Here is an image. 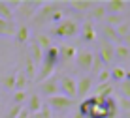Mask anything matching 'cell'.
<instances>
[{
	"mask_svg": "<svg viewBox=\"0 0 130 118\" xmlns=\"http://www.w3.org/2000/svg\"><path fill=\"white\" fill-rule=\"evenodd\" d=\"M51 34H53V36H57V38H60V39L75 38V36L79 34V22H77V21H74V19H62L59 25L53 26Z\"/></svg>",
	"mask_w": 130,
	"mask_h": 118,
	"instance_id": "6da1fadb",
	"label": "cell"
},
{
	"mask_svg": "<svg viewBox=\"0 0 130 118\" xmlns=\"http://www.w3.org/2000/svg\"><path fill=\"white\" fill-rule=\"evenodd\" d=\"M62 10V2H43L40 6V10L36 11V15L32 17L34 25H43V22H49V17L55 11Z\"/></svg>",
	"mask_w": 130,
	"mask_h": 118,
	"instance_id": "7a4b0ae2",
	"label": "cell"
},
{
	"mask_svg": "<svg viewBox=\"0 0 130 118\" xmlns=\"http://www.w3.org/2000/svg\"><path fill=\"white\" fill-rule=\"evenodd\" d=\"M74 105H75V99L64 98V96H60V94H57V96H53V98H47V107L51 109L53 112L60 114V116L64 114L66 111H70Z\"/></svg>",
	"mask_w": 130,
	"mask_h": 118,
	"instance_id": "3957f363",
	"label": "cell"
},
{
	"mask_svg": "<svg viewBox=\"0 0 130 118\" xmlns=\"http://www.w3.org/2000/svg\"><path fill=\"white\" fill-rule=\"evenodd\" d=\"M59 94L64 98H70V99H75L77 96V86H75V79L70 75H62L59 79Z\"/></svg>",
	"mask_w": 130,
	"mask_h": 118,
	"instance_id": "277c9868",
	"label": "cell"
},
{
	"mask_svg": "<svg viewBox=\"0 0 130 118\" xmlns=\"http://www.w3.org/2000/svg\"><path fill=\"white\" fill-rule=\"evenodd\" d=\"M96 54L102 58L104 66L111 64V62L115 60V45H111L109 41H106V39H100V43H98V53Z\"/></svg>",
	"mask_w": 130,
	"mask_h": 118,
	"instance_id": "5b68a950",
	"label": "cell"
},
{
	"mask_svg": "<svg viewBox=\"0 0 130 118\" xmlns=\"http://www.w3.org/2000/svg\"><path fill=\"white\" fill-rule=\"evenodd\" d=\"M38 92L42 94V96L45 98H53L59 94V79H55V77H51V79L43 81V83H38ZM38 94V96H40Z\"/></svg>",
	"mask_w": 130,
	"mask_h": 118,
	"instance_id": "8992f818",
	"label": "cell"
},
{
	"mask_svg": "<svg viewBox=\"0 0 130 118\" xmlns=\"http://www.w3.org/2000/svg\"><path fill=\"white\" fill-rule=\"evenodd\" d=\"M43 2H32V0H21V4H19V15L23 17V19H32V17L36 15V11L40 10V6H42Z\"/></svg>",
	"mask_w": 130,
	"mask_h": 118,
	"instance_id": "52a82bcc",
	"label": "cell"
},
{
	"mask_svg": "<svg viewBox=\"0 0 130 118\" xmlns=\"http://www.w3.org/2000/svg\"><path fill=\"white\" fill-rule=\"evenodd\" d=\"M92 56H94V53L89 51V49H85V51H79L75 54V66H77V69L81 71H91L92 67Z\"/></svg>",
	"mask_w": 130,
	"mask_h": 118,
	"instance_id": "ba28073f",
	"label": "cell"
},
{
	"mask_svg": "<svg viewBox=\"0 0 130 118\" xmlns=\"http://www.w3.org/2000/svg\"><path fill=\"white\" fill-rule=\"evenodd\" d=\"M75 86H77V96L79 98H87L89 92L94 88V79L92 75H83L75 81Z\"/></svg>",
	"mask_w": 130,
	"mask_h": 118,
	"instance_id": "9c48e42d",
	"label": "cell"
},
{
	"mask_svg": "<svg viewBox=\"0 0 130 118\" xmlns=\"http://www.w3.org/2000/svg\"><path fill=\"white\" fill-rule=\"evenodd\" d=\"M75 54H77V49L74 45H60L59 47V64L68 66L75 60Z\"/></svg>",
	"mask_w": 130,
	"mask_h": 118,
	"instance_id": "30bf717a",
	"label": "cell"
},
{
	"mask_svg": "<svg viewBox=\"0 0 130 118\" xmlns=\"http://www.w3.org/2000/svg\"><path fill=\"white\" fill-rule=\"evenodd\" d=\"M79 34H81V41L83 43H92L96 41V30H94V22L92 21H83V26H79Z\"/></svg>",
	"mask_w": 130,
	"mask_h": 118,
	"instance_id": "8fae6325",
	"label": "cell"
},
{
	"mask_svg": "<svg viewBox=\"0 0 130 118\" xmlns=\"http://www.w3.org/2000/svg\"><path fill=\"white\" fill-rule=\"evenodd\" d=\"M55 67H57L55 64H49V62L42 60V64H40L38 71H36V81H38V83H43V81L51 79L53 73H55Z\"/></svg>",
	"mask_w": 130,
	"mask_h": 118,
	"instance_id": "7c38bea8",
	"label": "cell"
},
{
	"mask_svg": "<svg viewBox=\"0 0 130 118\" xmlns=\"http://www.w3.org/2000/svg\"><path fill=\"white\" fill-rule=\"evenodd\" d=\"M104 6L106 13H113V15H123L124 8H126V2L124 0H107V2L102 4Z\"/></svg>",
	"mask_w": 130,
	"mask_h": 118,
	"instance_id": "4fadbf2b",
	"label": "cell"
},
{
	"mask_svg": "<svg viewBox=\"0 0 130 118\" xmlns=\"http://www.w3.org/2000/svg\"><path fill=\"white\" fill-rule=\"evenodd\" d=\"M26 54L30 56V60H32L36 66H40V64H42L43 51L38 47V45H36V41H34V39H30V41H28V51H26Z\"/></svg>",
	"mask_w": 130,
	"mask_h": 118,
	"instance_id": "5bb4252c",
	"label": "cell"
},
{
	"mask_svg": "<svg viewBox=\"0 0 130 118\" xmlns=\"http://www.w3.org/2000/svg\"><path fill=\"white\" fill-rule=\"evenodd\" d=\"M92 92H94L96 98L100 99H107L113 96V84L111 83H104V84H96L94 88H92Z\"/></svg>",
	"mask_w": 130,
	"mask_h": 118,
	"instance_id": "9a60e30c",
	"label": "cell"
},
{
	"mask_svg": "<svg viewBox=\"0 0 130 118\" xmlns=\"http://www.w3.org/2000/svg\"><path fill=\"white\" fill-rule=\"evenodd\" d=\"M94 4L96 2H92V0H72V2H68V6L75 11H91Z\"/></svg>",
	"mask_w": 130,
	"mask_h": 118,
	"instance_id": "2e32d148",
	"label": "cell"
},
{
	"mask_svg": "<svg viewBox=\"0 0 130 118\" xmlns=\"http://www.w3.org/2000/svg\"><path fill=\"white\" fill-rule=\"evenodd\" d=\"M17 43H28L30 41V28L28 25H21L19 28H15V34H13Z\"/></svg>",
	"mask_w": 130,
	"mask_h": 118,
	"instance_id": "e0dca14e",
	"label": "cell"
},
{
	"mask_svg": "<svg viewBox=\"0 0 130 118\" xmlns=\"http://www.w3.org/2000/svg\"><path fill=\"white\" fill-rule=\"evenodd\" d=\"M42 98L38 96V94H32V96H30L28 99H26V111L28 112H32V114H36V112H40V109H42Z\"/></svg>",
	"mask_w": 130,
	"mask_h": 118,
	"instance_id": "ac0fdd59",
	"label": "cell"
},
{
	"mask_svg": "<svg viewBox=\"0 0 130 118\" xmlns=\"http://www.w3.org/2000/svg\"><path fill=\"white\" fill-rule=\"evenodd\" d=\"M102 32H104V39H106V41H109L111 45H119V43H123V41H121V38L117 36V32H115L113 26L104 25V26H102Z\"/></svg>",
	"mask_w": 130,
	"mask_h": 118,
	"instance_id": "d6986e66",
	"label": "cell"
},
{
	"mask_svg": "<svg viewBox=\"0 0 130 118\" xmlns=\"http://www.w3.org/2000/svg\"><path fill=\"white\" fill-rule=\"evenodd\" d=\"M124 77H126V69H124L123 66H113L109 67V79L111 83H121V81H124Z\"/></svg>",
	"mask_w": 130,
	"mask_h": 118,
	"instance_id": "ffe728a7",
	"label": "cell"
},
{
	"mask_svg": "<svg viewBox=\"0 0 130 118\" xmlns=\"http://www.w3.org/2000/svg\"><path fill=\"white\" fill-rule=\"evenodd\" d=\"M36 71H38V66L30 60L28 54H25V69H23L25 77L26 79H36Z\"/></svg>",
	"mask_w": 130,
	"mask_h": 118,
	"instance_id": "44dd1931",
	"label": "cell"
},
{
	"mask_svg": "<svg viewBox=\"0 0 130 118\" xmlns=\"http://www.w3.org/2000/svg\"><path fill=\"white\" fill-rule=\"evenodd\" d=\"M42 60H45V62H49V64H59V47H49L47 51H43V58Z\"/></svg>",
	"mask_w": 130,
	"mask_h": 118,
	"instance_id": "7402d4cb",
	"label": "cell"
},
{
	"mask_svg": "<svg viewBox=\"0 0 130 118\" xmlns=\"http://www.w3.org/2000/svg\"><path fill=\"white\" fill-rule=\"evenodd\" d=\"M89 13H91V19L89 21H102L104 22V19H106V10H104L102 4H94V8H92Z\"/></svg>",
	"mask_w": 130,
	"mask_h": 118,
	"instance_id": "603a6c76",
	"label": "cell"
},
{
	"mask_svg": "<svg viewBox=\"0 0 130 118\" xmlns=\"http://www.w3.org/2000/svg\"><path fill=\"white\" fill-rule=\"evenodd\" d=\"M115 58L121 60V62H126L130 58V49L126 47V45H123V43L115 45Z\"/></svg>",
	"mask_w": 130,
	"mask_h": 118,
	"instance_id": "cb8c5ba5",
	"label": "cell"
},
{
	"mask_svg": "<svg viewBox=\"0 0 130 118\" xmlns=\"http://www.w3.org/2000/svg\"><path fill=\"white\" fill-rule=\"evenodd\" d=\"M34 41H36V45H38L42 51H47L49 47H53V43H51V38H49L47 34H38L34 38Z\"/></svg>",
	"mask_w": 130,
	"mask_h": 118,
	"instance_id": "d4e9b609",
	"label": "cell"
},
{
	"mask_svg": "<svg viewBox=\"0 0 130 118\" xmlns=\"http://www.w3.org/2000/svg\"><path fill=\"white\" fill-rule=\"evenodd\" d=\"M13 77H15V92H25V86H26V77L23 71H13Z\"/></svg>",
	"mask_w": 130,
	"mask_h": 118,
	"instance_id": "484cf974",
	"label": "cell"
},
{
	"mask_svg": "<svg viewBox=\"0 0 130 118\" xmlns=\"http://www.w3.org/2000/svg\"><path fill=\"white\" fill-rule=\"evenodd\" d=\"M15 34V25L11 21L0 19V36H13Z\"/></svg>",
	"mask_w": 130,
	"mask_h": 118,
	"instance_id": "4316f807",
	"label": "cell"
},
{
	"mask_svg": "<svg viewBox=\"0 0 130 118\" xmlns=\"http://www.w3.org/2000/svg\"><path fill=\"white\" fill-rule=\"evenodd\" d=\"M121 22H124V19H123V15H113V13H106V19H104V25H107V26H119Z\"/></svg>",
	"mask_w": 130,
	"mask_h": 118,
	"instance_id": "83f0119b",
	"label": "cell"
},
{
	"mask_svg": "<svg viewBox=\"0 0 130 118\" xmlns=\"http://www.w3.org/2000/svg\"><path fill=\"white\" fill-rule=\"evenodd\" d=\"M104 83H111V79H109V67H107V66H104L96 73V84H104Z\"/></svg>",
	"mask_w": 130,
	"mask_h": 118,
	"instance_id": "f1b7e54d",
	"label": "cell"
},
{
	"mask_svg": "<svg viewBox=\"0 0 130 118\" xmlns=\"http://www.w3.org/2000/svg\"><path fill=\"white\" fill-rule=\"evenodd\" d=\"M0 19H4V21H11L13 22V11L8 8V4L6 2H0Z\"/></svg>",
	"mask_w": 130,
	"mask_h": 118,
	"instance_id": "f546056e",
	"label": "cell"
},
{
	"mask_svg": "<svg viewBox=\"0 0 130 118\" xmlns=\"http://www.w3.org/2000/svg\"><path fill=\"white\" fill-rule=\"evenodd\" d=\"M119 90H121V98L123 99H130V81H121L119 83Z\"/></svg>",
	"mask_w": 130,
	"mask_h": 118,
	"instance_id": "4dcf8cb0",
	"label": "cell"
},
{
	"mask_svg": "<svg viewBox=\"0 0 130 118\" xmlns=\"http://www.w3.org/2000/svg\"><path fill=\"white\" fill-rule=\"evenodd\" d=\"M115 32H117V36L121 38V41H123V38L130 32V22H126V21H124V22H121L119 26H115Z\"/></svg>",
	"mask_w": 130,
	"mask_h": 118,
	"instance_id": "1f68e13d",
	"label": "cell"
},
{
	"mask_svg": "<svg viewBox=\"0 0 130 118\" xmlns=\"http://www.w3.org/2000/svg\"><path fill=\"white\" fill-rule=\"evenodd\" d=\"M2 84H4V88H8V90H15V77H13V73L4 75L2 77Z\"/></svg>",
	"mask_w": 130,
	"mask_h": 118,
	"instance_id": "d6a6232c",
	"label": "cell"
},
{
	"mask_svg": "<svg viewBox=\"0 0 130 118\" xmlns=\"http://www.w3.org/2000/svg\"><path fill=\"white\" fill-rule=\"evenodd\" d=\"M102 67H104V62H102V58L94 53V56H92V67H91V69H92V73H98V71H100Z\"/></svg>",
	"mask_w": 130,
	"mask_h": 118,
	"instance_id": "836d02e7",
	"label": "cell"
},
{
	"mask_svg": "<svg viewBox=\"0 0 130 118\" xmlns=\"http://www.w3.org/2000/svg\"><path fill=\"white\" fill-rule=\"evenodd\" d=\"M26 101V92H15L13 94V105H23Z\"/></svg>",
	"mask_w": 130,
	"mask_h": 118,
	"instance_id": "e575fe53",
	"label": "cell"
},
{
	"mask_svg": "<svg viewBox=\"0 0 130 118\" xmlns=\"http://www.w3.org/2000/svg\"><path fill=\"white\" fill-rule=\"evenodd\" d=\"M23 111V105H11L8 111V118H17V114Z\"/></svg>",
	"mask_w": 130,
	"mask_h": 118,
	"instance_id": "d590c367",
	"label": "cell"
},
{
	"mask_svg": "<svg viewBox=\"0 0 130 118\" xmlns=\"http://www.w3.org/2000/svg\"><path fill=\"white\" fill-rule=\"evenodd\" d=\"M17 118H30V112H28V111H26V109L23 107V111H21L19 114H17Z\"/></svg>",
	"mask_w": 130,
	"mask_h": 118,
	"instance_id": "8d00e7d4",
	"label": "cell"
},
{
	"mask_svg": "<svg viewBox=\"0 0 130 118\" xmlns=\"http://www.w3.org/2000/svg\"><path fill=\"white\" fill-rule=\"evenodd\" d=\"M72 118H83V116L79 114V112H74V114H72Z\"/></svg>",
	"mask_w": 130,
	"mask_h": 118,
	"instance_id": "74e56055",
	"label": "cell"
},
{
	"mask_svg": "<svg viewBox=\"0 0 130 118\" xmlns=\"http://www.w3.org/2000/svg\"><path fill=\"white\" fill-rule=\"evenodd\" d=\"M126 81H130V69H126V77H124Z\"/></svg>",
	"mask_w": 130,
	"mask_h": 118,
	"instance_id": "f35d334b",
	"label": "cell"
},
{
	"mask_svg": "<svg viewBox=\"0 0 130 118\" xmlns=\"http://www.w3.org/2000/svg\"><path fill=\"white\" fill-rule=\"evenodd\" d=\"M53 118H62V116H60V114H57V116H53Z\"/></svg>",
	"mask_w": 130,
	"mask_h": 118,
	"instance_id": "ab89813d",
	"label": "cell"
},
{
	"mask_svg": "<svg viewBox=\"0 0 130 118\" xmlns=\"http://www.w3.org/2000/svg\"><path fill=\"white\" fill-rule=\"evenodd\" d=\"M117 118H126V116H123V114H121V116H117Z\"/></svg>",
	"mask_w": 130,
	"mask_h": 118,
	"instance_id": "60d3db41",
	"label": "cell"
}]
</instances>
